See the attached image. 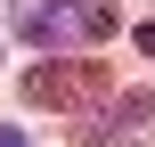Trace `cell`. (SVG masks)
Segmentation results:
<instances>
[{
  "instance_id": "obj_1",
  "label": "cell",
  "mask_w": 155,
  "mask_h": 147,
  "mask_svg": "<svg viewBox=\"0 0 155 147\" xmlns=\"http://www.w3.org/2000/svg\"><path fill=\"white\" fill-rule=\"evenodd\" d=\"M106 98H114V65L98 49H57V57L25 65V106H41V115H98Z\"/></svg>"
},
{
  "instance_id": "obj_2",
  "label": "cell",
  "mask_w": 155,
  "mask_h": 147,
  "mask_svg": "<svg viewBox=\"0 0 155 147\" xmlns=\"http://www.w3.org/2000/svg\"><path fill=\"white\" fill-rule=\"evenodd\" d=\"M123 16H114V0H16V33L33 41V49H98L106 33H114Z\"/></svg>"
},
{
  "instance_id": "obj_3",
  "label": "cell",
  "mask_w": 155,
  "mask_h": 147,
  "mask_svg": "<svg viewBox=\"0 0 155 147\" xmlns=\"http://www.w3.org/2000/svg\"><path fill=\"white\" fill-rule=\"evenodd\" d=\"M147 123H155V90H123V98H114L106 115H90L82 131H90V139H139Z\"/></svg>"
},
{
  "instance_id": "obj_4",
  "label": "cell",
  "mask_w": 155,
  "mask_h": 147,
  "mask_svg": "<svg viewBox=\"0 0 155 147\" xmlns=\"http://www.w3.org/2000/svg\"><path fill=\"white\" fill-rule=\"evenodd\" d=\"M139 49H147V57H155V16H147V25H139Z\"/></svg>"
},
{
  "instance_id": "obj_5",
  "label": "cell",
  "mask_w": 155,
  "mask_h": 147,
  "mask_svg": "<svg viewBox=\"0 0 155 147\" xmlns=\"http://www.w3.org/2000/svg\"><path fill=\"white\" fill-rule=\"evenodd\" d=\"M0 147H25V131H0Z\"/></svg>"
}]
</instances>
